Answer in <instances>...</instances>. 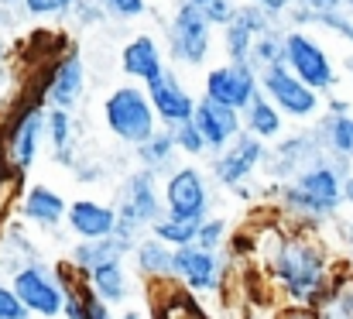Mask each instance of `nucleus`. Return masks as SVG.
I'll use <instances>...</instances> for the list:
<instances>
[{
  "label": "nucleus",
  "instance_id": "obj_23",
  "mask_svg": "<svg viewBox=\"0 0 353 319\" xmlns=\"http://www.w3.org/2000/svg\"><path fill=\"white\" fill-rule=\"evenodd\" d=\"M316 130L326 144V155L333 162H353V113H323L316 120Z\"/></svg>",
  "mask_w": 353,
  "mask_h": 319
},
{
  "label": "nucleus",
  "instance_id": "obj_7",
  "mask_svg": "<svg viewBox=\"0 0 353 319\" xmlns=\"http://www.w3.org/2000/svg\"><path fill=\"white\" fill-rule=\"evenodd\" d=\"M86 93V62L72 48L45 66H38V100L45 106L72 110Z\"/></svg>",
  "mask_w": 353,
  "mask_h": 319
},
{
  "label": "nucleus",
  "instance_id": "obj_51",
  "mask_svg": "<svg viewBox=\"0 0 353 319\" xmlns=\"http://www.w3.org/2000/svg\"><path fill=\"white\" fill-rule=\"evenodd\" d=\"M0 62H3V41H0Z\"/></svg>",
  "mask_w": 353,
  "mask_h": 319
},
{
  "label": "nucleus",
  "instance_id": "obj_1",
  "mask_svg": "<svg viewBox=\"0 0 353 319\" xmlns=\"http://www.w3.org/2000/svg\"><path fill=\"white\" fill-rule=\"evenodd\" d=\"M257 261H261L271 289L288 306H312L316 309L340 275L330 247L312 230H305V223H299V226H281V223L257 226Z\"/></svg>",
  "mask_w": 353,
  "mask_h": 319
},
{
  "label": "nucleus",
  "instance_id": "obj_21",
  "mask_svg": "<svg viewBox=\"0 0 353 319\" xmlns=\"http://www.w3.org/2000/svg\"><path fill=\"white\" fill-rule=\"evenodd\" d=\"M130 251H134V244H127L120 233H114V237H100V240H79V244L69 251L65 261H69L76 271L90 275L93 268H100V264H107V261H123Z\"/></svg>",
  "mask_w": 353,
  "mask_h": 319
},
{
  "label": "nucleus",
  "instance_id": "obj_26",
  "mask_svg": "<svg viewBox=\"0 0 353 319\" xmlns=\"http://www.w3.org/2000/svg\"><path fill=\"white\" fill-rule=\"evenodd\" d=\"M86 282H90V289H93L100 299H107L110 306H120V302L130 296V278H127V271H123V261H107V264L93 268V271L86 275Z\"/></svg>",
  "mask_w": 353,
  "mask_h": 319
},
{
  "label": "nucleus",
  "instance_id": "obj_6",
  "mask_svg": "<svg viewBox=\"0 0 353 319\" xmlns=\"http://www.w3.org/2000/svg\"><path fill=\"white\" fill-rule=\"evenodd\" d=\"M261 93L292 120H319L323 93L312 90L309 83H302L285 62L261 72Z\"/></svg>",
  "mask_w": 353,
  "mask_h": 319
},
{
  "label": "nucleus",
  "instance_id": "obj_17",
  "mask_svg": "<svg viewBox=\"0 0 353 319\" xmlns=\"http://www.w3.org/2000/svg\"><path fill=\"white\" fill-rule=\"evenodd\" d=\"M192 120L199 124V130H203V137H206L213 155H220L227 144H234L236 137L243 134V113L227 104H216L210 97H199Z\"/></svg>",
  "mask_w": 353,
  "mask_h": 319
},
{
  "label": "nucleus",
  "instance_id": "obj_35",
  "mask_svg": "<svg viewBox=\"0 0 353 319\" xmlns=\"http://www.w3.org/2000/svg\"><path fill=\"white\" fill-rule=\"evenodd\" d=\"M172 134H175V144H179V151L185 158H203L210 151V144H206V137H203V130H199L196 120H185V124L172 127Z\"/></svg>",
  "mask_w": 353,
  "mask_h": 319
},
{
  "label": "nucleus",
  "instance_id": "obj_34",
  "mask_svg": "<svg viewBox=\"0 0 353 319\" xmlns=\"http://www.w3.org/2000/svg\"><path fill=\"white\" fill-rule=\"evenodd\" d=\"M76 0H21V14L31 21H65L72 17Z\"/></svg>",
  "mask_w": 353,
  "mask_h": 319
},
{
  "label": "nucleus",
  "instance_id": "obj_43",
  "mask_svg": "<svg viewBox=\"0 0 353 319\" xmlns=\"http://www.w3.org/2000/svg\"><path fill=\"white\" fill-rule=\"evenodd\" d=\"M274 319H319L312 306H278Z\"/></svg>",
  "mask_w": 353,
  "mask_h": 319
},
{
  "label": "nucleus",
  "instance_id": "obj_4",
  "mask_svg": "<svg viewBox=\"0 0 353 319\" xmlns=\"http://www.w3.org/2000/svg\"><path fill=\"white\" fill-rule=\"evenodd\" d=\"M103 124H107V130L117 141L130 144V148L144 144L161 127V120L154 113V104L148 97V86H134V83H123V86L107 93V100H103Z\"/></svg>",
  "mask_w": 353,
  "mask_h": 319
},
{
  "label": "nucleus",
  "instance_id": "obj_32",
  "mask_svg": "<svg viewBox=\"0 0 353 319\" xmlns=\"http://www.w3.org/2000/svg\"><path fill=\"white\" fill-rule=\"evenodd\" d=\"M179 7H189V10H196L203 21H210L213 28H227L230 21H234L236 7L234 0H179Z\"/></svg>",
  "mask_w": 353,
  "mask_h": 319
},
{
  "label": "nucleus",
  "instance_id": "obj_15",
  "mask_svg": "<svg viewBox=\"0 0 353 319\" xmlns=\"http://www.w3.org/2000/svg\"><path fill=\"white\" fill-rule=\"evenodd\" d=\"M323 158H330L326 155V144H323V137H319V130H302V134H295V137H285L274 151H268V172L274 175V179H292V175H299L302 168H309V165H316V162H323Z\"/></svg>",
  "mask_w": 353,
  "mask_h": 319
},
{
  "label": "nucleus",
  "instance_id": "obj_46",
  "mask_svg": "<svg viewBox=\"0 0 353 319\" xmlns=\"http://www.w3.org/2000/svg\"><path fill=\"white\" fill-rule=\"evenodd\" d=\"M343 237H347V251H350V261H353V220L347 223V230H343Z\"/></svg>",
  "mask_w": 353,
  "mask_h": 319
},
{
  "label": "nucleus",
  "instance_id": "obj_42",
  "mask_svg": "<svg viewBox=\"0 0 353 319\" xmlns=\"http://www.w3.org/2000/svg\"><path fill=\"white\" fill-rule=\"evenodd\" d=\"M247 3H254V7H261V10H268L271 17H288V10L295 7V0H247Z\"/></svg>",
  "mask_w": 353,
  "mask_h": 319
},
{
  "label": "nucleus",
  "instance_id": "obj_18",
  "mask_svg": "<svg viewBox=\"0 0 353 319\" xmlns=\"http://www.w3.org/2000/svg\"><path fill=\"white\" fill-rule=\"evenodd\" d=\"M120 69H123L127 79H134V83H141V86H148V83H154L158 76L168 72L165 52H161V45H158L151 35H134V38L120 48Z\"/></svg>",
  "mask_w": 353,
  "mask_h": 319
},
{
  "label": "nucleus",
  "instance_id": "obj_13",
  "mask_svg": "<svg viewBox=\"0 0 353 319\" xmlns=\"http://www.w3.org/2000/svg\"><path fill=\"white\" fill-rule=\"evenodd\" d=\"M257 93H261V72L250 62H220L206 72L203 83V97L234 110H243Z\"/></svg>",
  "mask_w": 353,
  "mask_h": 319
},
{
  "label": "nucleus",
  "instance_id": "obj_40",
  "mask_svg": "<svg viewBox=\"0 0 353 319\" xmlns=\"http://www.w3.org/2000/svg\"><path fill=\"white\" fill-rule=\"evenodd\" d=\"M21 93H24V90H21V83H17V72L0 62V117L21 100Z\"/></svg>",
  "mask_w": 353,
  "mask_h": 319
},
{
  "label": "nucleus",
  "instance_id": "obj_14",
  "mask_svg": "<svg viewBox=\"0 0 353 319\" xmlns=\"http://www.w3.org/2000/svg\"><path fill=\"white\" fill-rule=\"evenodd\" d=\"M264 158H268V141H261V137H254V134L243 130L234 144H227V148L213 158L210 172H213V179H216L223 189H240V186L264 165Z\"/></svg>",
  "mask_w": 353,
  "mask_h": 319
},
{
  "label": "nucleus",
  "instance_id": "obj_19",
  "mask_svg": "<svg viewBox=\"0 0 353 319\" xmlns=\"http://www.w3.org/2000/svg\"><path fill=\"white\" fill-rule=\"evenodd\" d=\"M69 230L79 240H100V237H114L117 233V206H107L100 200H76L69 203V216H65Z\"/></svg>",
  "mask_w": 353,
  "mask_h": 319
},
{
  "label": "nucleus",
  "instance_id": "obj_3",
  "mask_svg": "<svg viewBox=\"0 0 353 319\" xmlns=\"http://www.w3.org/2000/svg\"><path fill=\"white\" fill-rule=\"evenodd\" d=\"M48 144V106L21 93V100L0 117V155L3 162L28 175Z\"/></svg>",
  "mask_w": 353,
  "mask_h": 319
},
{
  "label": "nucleus",
  "instance_id": "obj_8",
  "mask_svg": "<svg viewBox=\"0 0 353 319\" xmlns=\"http://www.w3.org/2000/svg\"><path fill=\"white\" fill-rule=\"evenodd\" d=\"M285 66L319 93H330L340 79L330 52L302 28H288V35H285Z\"/></svg>",
  "mask_w": 353,
  "mask_h": 319
},
{
  "label": "nucleus",
  "instance_id": "obj_22",
  "mask_svg": "<svg viewBox=\"0 0 353 319\" xmlns=\"http://www.w3.org/2000/svg\"><path fill=\"white\" fill-rule=\"evenodd\" d=\"M130 258H134L137 271L148 282H168V278H175V247H168L165 240H158L151 233L134 244Z\"/></svg>",
  "mask_w": 353,
  "mask_h": 319
},
{
  "label": "nucleus",
  "instance_id": "obj_47",
  "mask_svg": "<svg viewBox=\"0 0 353 319\" xmlns=\"http://www.w3.org/2000/svg\"><path fill=\"white\" fill-rule=\"evenodd\" d=\"M117 319H148V316H144V309H127V313H120Z\"/></svg>",
  "mask_w": 353,
  "mask_h": 319
},
{
  "label": "nucleus",
  "instance_id": "obj_12",
  "mask_svg": "<svg viewBox=\"0 0 353 319\" xmlns=\"http://www.w3.org/2000/svg\"><path fill=\"white\" fill-rule=\"evenodd\" d=\"M227 278V261L220 258V251H206L199 244H185L175 247V282L185 285L196 296H210L220 292Z\"/></svg>",
  "mask_w": 353,
  "mask_h": 319
},
{
  "label": "nucleus",
  "instance_id": "obj_31",
  "mask_svg": "<svg viewBox=\"0 0 353 319\" xmlns=\"http://www.w3.org/2000/svg\"><path fill=\"white\" fill-rule=\"evenodd\" d=\"M254 41H257V31L247 28L240 17H234L223 28V55H227V62H250Z\"/></svg>",
  "mask_w": 353,
  "mask_h": 319
},
{
  "label": "nucleus",
  "instance_id": "obj_50",
  "mask_svg": "<svg viewBox=\"0 0 353 319\" xmlns=\"http://www.w3.org/2000/svg\"><path fill=\"white\" fill-rule=\"evenodd\" d=\"M14 3H21V0H0V7H14Z\"/></svg>",
  "mask_w": 353,
  "mask_h": 319
},
{
  "label": "nucleus",
  "instance_id": "obj_44",
  "mask_svg": "<svg viewBox=\"0 0 353 319\" xmlns=\"http://www.w3.org/2000/svg\"><path fill=\"white\" fill-rule=\"evenodd\" d=\"M299 7H309V10H340L343 0H295Z\"/></svg>",
  "mask_w": 353,
  "mask_h": 319
},
{
  "label": "nucleus",
  "instance_id": "obj_38",
  "mask_svg": "<svg viewBox=\"0 0 353 319\" xmlns=\"http://www.w3.org/2000/svg\"><path fill=\"white\" fill-rule=\"evenodd\" d=\"M69 21H76V24H83V28H97V24L110 21V14H107V7H103L100 0H76Z\"/></svg>",
  "mask_w": 353,
  "mask_h": 319
},
{
  "label": "nucleus",
  "instance_id": "obj_11",
  "mask_svg": "<svg viewBox=\"0 0 353 319\" xmlns=\"http://www.w3.org/2000/svg\"><path fill=\"white\" fill-rule=\"evenodd\" d=\"M10 285L21 296V302L31 309V316H41V319L62 316L65 292H62V285L55 278V268H45L41 261H31V264H24V268H17L10 275Z\"/></svg>",
  "mask_w": 353,
  "mask_h": 319
},
{
  "label": "nucleus",
  "instance_id": "obj_41",
  "mask_svg": "<svg viewBox=\"0 0 353 319\" xmlns=\"http://www.w3.org/2000/svg\"><path fill=\"white\" fill-rule=\"evenodd\" d=\"M110 14V21H137L148 14V0H100Z\"/></svg>",
  "mask_w": 353,
  "mask_h": 319
},
{
  "label": "nucleus",
  "instance_id": "obj_30",
  "mask_svg": "<svg viewBox=\"0 0 353 319\" xmlns=\"http://www.w3.org/2000/svg\"><path fill=\"white\" fill-rule=\"evenodd\" d=\"M285 35H288V31H281L278 24H274L271 31L257 35L254 52H250V66H254L257 72H264V69H271V66H281V62H285Z\"/></svg>",
  "mask_w": 353,
  "mask_h": 319
},
{
  "label": "nucleus",
  "instance_id": "obj_27",
  "mask_svg": "<svg viewBox=\"0 0 353 319\" xmlns=\"http://www.w3.org/2000/svg\"><path fill=\"white\" fill-rule=\"evenodd\" d=\"M134 151H137V162H141L144 168H154V172L175 168L172 162H175V155H182L179 144H175V134H172L168 127H158V130H154L144 144H137Z\"/></svg>",
  "mask_w": 353,
  "mask_h": 319
},
{
  "label": "nucleus",
  "instance_id": "obj_25",
  "mask_svg": "<svg viewBox=\"0 0 353 319\" xmlns=\"http://www.w3.org/2000/svg\"><path fill=\"white\" fill-rule=\"evenodd\" d=\"M240 113H243V130L254 134V137H261V141H274L285 130V113L271 104L264 93H257Z\"/></svg>",
  "mask_w": 353,
  "mask_h": 319
},
{
  "label": "nucleus",
  "instance_id": "obj_9",
  "mask_svg": "<svg viewBox=\"0 0 353 319\" xmlns=\"http://www.w3.org/2000/svg\"><path fill=\"white\" fill-rule=\"evenodd\" d=\"M161 196H165V213L182 216V220H199L203 223L213 210V189H210V179L199 165L172 168L165 186H161Z\"/></svg>",
  "mask_w": 353,
  "mask_h": 319
},
{
  "label": "nucleus",
  "instance_id": "obj_39",
  "mask_svg": "<svg viewBox=\"0 0 353 319\" xmlns=\"http://www.w3.org/2000/svg\"><path fill=\"white\" fill-rule=\"evenodd\" d=\"M0 319H31V309L21 302L10 282H0Z\"/></svg>",
  "mask_w": 353,
  "mask_h": 319
},
{
  "label": "nucleus",
  "instance_id": "obj_33",
  "mask_svg": "<svg viewBox=\"0 0 353 319\" xmlns=\"http://www.w3.org/2000/svg\"><path fill=\"white\" fill-rule=\"evenodd\" d=\"M21 172H14L7 162L0 165V244H3V233H7V220H10V210H14V200L24 193L21 189Z\"/></svg>",
  "mask_w": 353,
  "mask_h": 319
},
{
  "label": "nucleus",
  "instance_id": "obj_37",
  "mask_svg": "<svg viewBox=\"0 0 353 319\" xmlns=\"http://www.w3.org/2000/svg\"><path fill=\"white\" fill-rule=\"evenodd\" d=\"M227 251L234 261H243V258H257V226H236L227 237Z\"/></svg>",
  "mask_w": 353,
  "mask_h": 319
},
{
  "label": "nucleus",
  "instance_id": "obj_16",
  "mask_svg": "<svg viewBox=\"0 0 353 319\" xmlns=\"http://www.w3.org/2000/svg\"><path fill=\"white\" fill-rule=\"evenodd\" d=\"M148 97H151V104H154V113H158L161 127H168V130L196 117V104H199V100L185 90V83H182L172 69H168L165 76H158L154 83H148Z\"/></svg>",
  "mask_w": 353,
  "mask_h": 319
},
{
  "label": "nucleus",
  "instance_id": "obj_48",
  "mask_svg": "<svg viewBox=\"0 0 353 319\" xmlns=\"http://www.w3.org/2000/svg\"><path fill=\"white\" fill-rule=\"evenodd\" d=\"M343 193H347V203L353 206V172L347 175V186H343Z\"/></svg>",
  "mask_w": 353,
  "mask_h": 319
},
{
  "label": "nucleus",
  "instance_id": "obj_10",
  "mask_svg": "<svg viewBox=\"0 0 353 319\" xmlns=\"http://www.w3.org/2000/svg\"><path fill=\"white\" fill-rule=\"evenodd\" d=\"M213 31H216V28H213L210 21H203L196 10L175 3V14H172V21H168V28H165L168 55H172L175 62H182V66H192V69L206 66V59H210V52H213Z\"/></svg>",
  "mask_w": 353,
  "mask_h": 319
},
{
  "label": "nucleus",
  "instance_id": "obj_49",
  "mask_svg": "<svg viewBox=\"0 0 353 319\" xmlns=\"http://www.w3.org/2000/svg\"><path fill=\"white\" fill-rule=\"evenodd\" d=\"M343 10H347V14L353 17V0H343Z\"/></svg>",
  "mask_w": 353,
  "mask_h": 319
},
{
  "label": "nucleus",
  "instance_id": "obj_24",
  "mask_svg": "<svg viewBox=\"0 0 353 319\" xmlns=\"http://www.w3.org/2000/svg\"><path fill=\"white\" fill-rule=\"evenodd\" d=\"M48 148L52 158L65 168H76V120L72 110L48 106Z\"/></svg>",
  "mask_w": 353,
  "mask_h": 319
},
{
  "label": "nucleus",
  "instance_id": "obj_2",
  "mask_svg": "<svg viewBox=\"0 0 353 319\" xmlns=\"http://www.w3.org/2000/svg\"><path fill=\"white\" fill-rule=\"evenodd\" d=\"M347 175H350L347 162H333V158H323L302 168L288 182H281V210L295 223H323L336 216L347 203V193H343Z\"/></svg>",
  "mask_w": 353,
  "mask_h": 319
},
{
  "label": "nucleus",
  "instance_id": "obj_36",
  "mask_svg": "<svg viewBox=\"0 0 353 319\" xmlns=\"http://www.w3.org/2000/svg\"><path fill=\"white\" fill-rule=\"evenodd\" d=\"M227 237H230L227 220H220V216H206V220L199 223L196 244H199V247H206V251H220V247L227 244Z\"/></svg>",
  "mask_w": 353,
  "mask_h": 319
},
{
  "label": "nucleus",
  "instance_id": "obj_29",
  "mask_svg": "<svg viewBox=\"0 0 353 319\" xmlns=\"http://www.w3.org/2000/svg\"><path fill=\"white\" fill-rule=\"evenodd\" d=\"M151 237L165 240L168 247H185V244H196V233H199V220H182V216H172V213H161L151 226Z\"/></svg>",
  "mask_w": 353,
  "mask_h": 319
},
{
  "label": "nucleus",
  "instance_id": "obj_20",
  "mask_svg": "<svg viewBox=\"0 0 353 319\" xmlns=\"http://www.w3.org/2000/svg\"><path fill=\"white\" fill-rule=\"evenodd\" d=\"M21 216L31 226L52 230V226H59L69 216V200L62 193H55L52 186H41V182L24 186V193H21Z\"/></svg>",
  "mask_w": 353,
  "mask_h": 319
},
{
  "label": "nucleus",
  "instance_id": "obj_45",
  "mask_svg": "<svg viewBox=\"0 0 353 319\" xmlns=\"http://www.w3.org/2000/svg\"><path fill=\"white\" fill-rule=\"evenodd\" d=\"M326 113H353V106H350V100H336V97H333V100L326 104Z\"/></svg>",
  "mask_w": 353,
  "mask_h": 319
},
{
  "label": "nucleus",
  "instance_id": "obj_5",
  "mask_svg": "<svg viewBox=\"0 0 353 319\" xmlns=\"http://www.w3.org/2000/svg\"><path fill=\"white\" fill-rule=\"evenodd\" d=\"M165 213V196L158 189V172L154 168H134L117 196V233L127 244H137L144 237V226H151Z\"/></svg>",
  "mask_w": 353,
  "mask_h": 319
},
{
  "label": "nucleus",
  "instance_id": "obj_28",
  "mask_svg": "<svg viewBox=\"0 0 353 319\" xmlns=\"http://www.w3.org/2000/svg\"><path fill=\"white\" fill-rule=\"evenodd\" d=\"M319 319H353V268L340 271L333 289L323 296V302L316 306Z\"/></svg>",
  "mask_w": 353,
  "mask_h": 319
}]
</instances>
